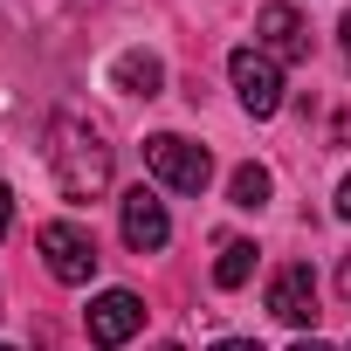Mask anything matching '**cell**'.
<instances>
[{
	"mask_svg": "<svg viewBox=\"0 0 351 351\" xmlns=\"http://www.w3.org/2000/svg\"><path fill=\"white\" fill-rule=\"evenodd\" d=\"M35 248H42L49 276H56V282H69V289H83V282L97 276V241H90L76 221H49V228L35 234Z\"/></svg>",
	"mask_w": 351,
	"mask_h": 351,
	"instance_id": "3957f363",
	"label": "cell"
},
{
	"mask_svg": "<svg viewBox=\"0 0 351 351\" xmlns=\"http://www.w3.org/2000/svg\"><path fill=\"white\" fill-rule=\"evenodd\" d=\"M228 193H234V207H269V165H234V180H228Z\"/></svg>",
	"mask_w": 351,
	"mask_h": 351,
	"instance_id": "8fae6325",
	"label": "cell"
},
{
	"mask_svg": "<svg viewBox=\"0 0 351 351\" xmlns=\"http://www.w3.org/2000/svg\"><path fill=\"white\" fill-rule=\"evenodd\" d=\"M0 351H8V344H0Z\"/></svg>",
	"mask_w": 351,
	"mask_h": 351,
	"instance_id": "d6986e66",
	"label": "cell"
},
{
	"mask_svg": "<svg viewBox=\"0 0 351 351\" xmlns=\"http://www.w3.org/2000/svg\"><path fill=\"white\" fill-rule=\"evenodd\" d=\"M255 35H262V56H276V62H303L310 56V28H303V14L289 0H269L255 14Z\"/></svg>",
	"mask_w": 351,
	"mask_h": 351,
	"instance_id": "8992f818",
	"label": "cell"
},
{
	"mask_svg": "<svg viewBox=\"0 0 351 351\" xmlns=\"http://www.w3.org/2000/svg\"><path fill=\"white\" fill-rule=\"evenodd\" d=\"M269 317L276 324H317V276L303 269V262H289V269H276V282H269Z\"/></svg>",
	"mask_w": 351,
	"mask_h": 351,
	"instance_id": "52a82bcc",
	"label": "cell"
},
{
	"mask_svg": "<svg viewBox=\"0 0 351 351\" xmlns=\"http://www.w3.org/2000/svg\"><path fill=\"white\" fill-rule=\"evenodd\" d=\"M158 351H180V344H158Z\"/></svg>",
	"mask_w": 351,
	"mask_h": 351,
	"instance_id": "ac0fdd59",
	"label": "cell"
},
{
	"mask_svg": "<svg viewBox=\"0 0 351 351\" xmlns=\"http://www.w3.org/2000/svg\"><path fill=\"white\" fill-rule=\"evenodd\" d=\"M145 165H152V180H158V186H172V193H200V186L214 180L207 145H193V138H180V131L145 138Z\"/></svg>",
	"mask_w": 351,
	"mask_h": 351,
	"instance_id": "7a4b0ae2",
	"label": "cell"
},
{
	"mask_svg": "<svg viewBox=\"0 0 351 351\" xmlns=\"http://www.w3.org/2000/svg\"><path fill=\"white\" fill-rule=\"evenodd\" d=\"M255 276V241H221V262H214V282L221 289H241Z\"/></svg>",
	"mask_w": 351,
	"mask_h": 351,
	"instance_id": "30bf717a",
	"label": "cell"
},
{
	"mask_svg": "<svg viewBox=\"0 0 351 351\" xmlns=\"http://www.w3.org/2000/svg\"><path fill=\"white\" fill-rule=\"evenodd\" d=\"M8 221H14V193L0 186V234H8Z\"/></svg>",
	"mask_w": 351,
	"mask_h": 351,
	"instance_id": "4fadbf2b",
	"label": "cell"
},
{
	"mask_svg": "<svg viewBox=\"0 0 351 351\" xmlns=\"http://www.w3.org/2000/svg\"><path fill=\"white\" fill-rule=\"evenodd\" d=\"M344 62H351V14H344Z\"/></svg>",
	"mask_w": 351,
	"mask_h": 351,
	"instance_id": "e0dca14e",
	"label": "cell"
},
{
	"mask_svg": "<svg viewBox=\"0 0 351 351\" xmlns=\"http://www.w3.org/2000/svg\"><path fill=\"white\" fill-rule=\"evenodd\" d=\"M228 76H234V97H241L248 117H276V110H282V69H276V56L234 49V56H228Z\"/></svg>",
	"mask_w": 351,
	"mask_h": 351,
	"instance_id": "277c9868",
	"label": "cell"
},
{
	"mask_svg": "<svg viewBox=\"0 0 351 351\" xmlns=\"http://www.w3.org/2000/svg\"><path fill=\"white\" fill-rule=\"evenodd\" d=\"M337 214H344V221H351V180H344V186H337Z\"/></svg>",
	"mask_w": 351,
	"mask_h": 351,
	"instance_id": "5bb4252c",
	"label": "cell"
},
{
	"mask_svg": "<svg viewBox=\"0 0 351 351\" xmlns=\"http://www.w3.org/2000/svg\"><path fill=\"white\" fill-rule=\"evenodd\" d=\"M117 221H124V241H131L138 255H158V248L172 241L165 200H158V193H145V186H138V193H124V214H117Z\"/></svg>",
	"mask_w": 351,
	"mask_h": 351,
	"instance_id": "ba28073f",
	"label": "cell"
},
{
	"mask_svg": "<svg viewBox=\"0 0 351 351\" xmlns=\"http://www.w3.org/2000/svg\"><path fill=\"white\" fill-rule=\"evenodd\" d=\"M49 172H56V186L62 200H97L110 186V145L90 117L76 110H56L49 117Z\"/></svg>",
	"mask_w": 351,
	"mask_h": 351,
	"instance_id": "6da1fadb",
	"label": "cell"
},
{
	"mask_svg": "<svg viewBox=\"0 0 351 351\" xmlns=\"http://www.w3.org/2000/svg\"><path fill=\"white\" fill-rule=\"evenodd\" d=\"M337 289H344V303H351V262H344V269H337Z\"/></svg>",
	"mask_w": 351,
	"mask_h": 351,
	"instance_id": "9a60e30c",
	"label": "cell"
},
{
	"mask_svg": "<svg viewBox=\"0 0 351 351\" xmlns=\"http://www.w3.org/2000/svg\"><path fill=\"white\" fill-rule=\"evenodd\" d=\"M110 83H117L124 97H158V90H165V62L145 56V49H124V56L110 62Z\"/></svg>",
	"mask_w": 351,
	"mask_h": 351,
	"instance_id": "9c48e42d",
	"label": "cell"
},
{
	"mask_svg": "<svg viewBox=\"0 0 351 351\" xmlns=\"http://www.w3.org/2000/svg\"><path fill=\"white\" fill-rule=\"evenodd\" d=\"M83 324H90V344H104V351H110V344H124V337H138V330H145V303H138L131 289H104V296L90 303V317H83Z\"/></svg>",
	"mask_w": 351,
	"mask_h": 351,
	"instance_id": "5b68a950",
	"label": "cell"
},
{
	"mask_svg": "<svg viewBox=\"0 0 351 351\" xmlns=\"http://www.w3.org/2000/svg\"><path fill=\"white\" fill-rule=\"evenodd\" d=\"M214 351H262V344H255V337H221Z\"/></svg>",
	"mask_w": 351,
	"mask_h": 351,
	"instance_id": "7c38bea8",
	"label": "cell"
},
{
	"mask_svg": "<svg viewBox=\"0 0 351 351\" xmlns=\"http://www.w3.org/2000/svg\"><path fill=\"white\" fill-rule=\"evenodd\" d=\"M296 351H330V344H317V337H303V344H296Z\"/></svg>",
	"mask_w": 351,
	"mask_h": 351,
	"instance_id": "2e32d148",
	"label": "cell"
}]
</instances>
